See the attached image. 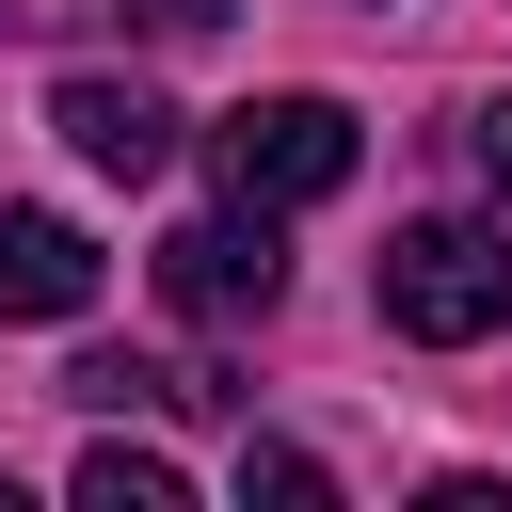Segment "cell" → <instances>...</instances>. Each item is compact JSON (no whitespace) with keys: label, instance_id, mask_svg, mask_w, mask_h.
<instances>
[{"label":"cell","instance_id":"6da1fadb","mask_svg":"<svg viewBox=\"0 0 512 512\" xmlns=\"http://www.w3.org/2000/svg\"><path fill=\"white\" fill-rule=\"evenodd\" d=\"M384 320H400L416 352L496 336V320H512V240H496V224H400V240H384Z\"/></svg>","mask_w":512,"mask_h":512},{"label":"cell","instance_id":"7a4b0ae2","mask_svg":"<svg viewBox=\"0 0 512 512\" xmlns=\"http://www.w3.org/2000/svg\"><path fill=\"white\" fill-rule=\"evenodd\" d=\"M208 144H224V192H240V208H320V192L352 176V112H336V96H240Z\"/></svg>","mask_w":512,"mask_h":512},{"label":"cell","instance_id":"3957f363","mask_svg":"<svg viewBox=\"0 0 512 512\" xmlns=\"http://www.w3.org/2000/svg\"><path fill=\"white\" fill-rule=\"evenodd\" d=\"M160 288H176L192 320H256V304L288 288V256H272V208H224V224H176V240H160Z\"/></svg>","mask_w":512,"mask_h":512},{"label":"cell","instance_id":"277c9868","mask_svg":"<svg viewBox=\"0 0 512 512\" xmlns=\"http://www.w3.org/2000/svg\"><path fill=\"white\" fill-rule=\"evenodd\" d=\"M96 304V240L64 208H0V320H80Z\"/></svg>","mask_w":512,"mask_h":512},{"label":"cell","instance_id":"5b68a950","mask_svg":"<svg viewBox=\"0 0 512 512\" xmlns=\"http://www.w3.org/2000/svg\"><path fill=\"white\" fill-rule=\"evenodd\" d=\"M48 128H64L96 176H160V160H176V112H160L144 80H64V96H48Z\"/></svg>","mask_w":512,"mask_h":512},{"label":"cell","instance_id":"8992f818","mask_svg":"<svg viewBox=\"0 0 512 512\" xmlns=\"http://www.w3.org/2000/svg\"><path fill=\"white\" fill-rule=\"evenodd\" d=\"M64 400H96V416H176V400H208V384H176V368H144V352H80Z\"/></svg>","mask_w":512,"mask_h":512},{"label":"cell","instance_id":"52a82bcc","mask_svg":"<svg viewBox=\"0 0 512 512\" xmlns=\"http://www.w3.org/2000/svg\"><path fill=\"white\" fill-rule=\"evenodd\" d=\"M80 512H176V464L160 448H96L80 464Z\"/></svg>","mask_w":512,"mask_h":512},{"label":"cell","instance_id":"ba28073f","mask_svg":"<svg viewBox=\"0 0 512 512\" xmlns=\"http://www.w3.org/2000/svg\"><path fill=\"white\" fill-rule=\"evenodd\" d=\"M240 496H272V512H320V496H336V480H320V464H304V448H240Z\"/></svg>","mask_w":512,"mask_h":512},{"label":"cell","instance_id":"9c48e42d","mask_svg":"<svg viewBox=\"0 0 512 512\" xmlns=\"http://www.w3.org/2000/svg\"><path fill=\"white\" fill-rule=\"evenodd\" d=\"M80 16H112V0H0V32H80Z\"/></svg>","mask_w":512,"mask_h":512},{"label":"cell","instance_id":"30bf717a","mask_svg":"<svg viewBox=\"0 0 512 512\" xmlns=\"http://www.w3.org/2000/svg\"><path fill=\"white\" fill-rule=\"evenodd\" d=\"M464 144H480V176H496V192H512V96H496V112H480V128H464Z\"/></svg>","mask_w":512,"mask_h":512},{"label":"cell","instance_id":"8fae6325","mask_svg":"<svg viewBox=\"0 0 512 512\" xmlns=\"http://www.w3.org/2000/svg\"><path fill=\"white\" fill-rule=\"evenodd\" d=\"M144 16H160V32H224L240 0H144Z\"/></svg>","mask_w":512,"mask_h":512}]
</instances>
